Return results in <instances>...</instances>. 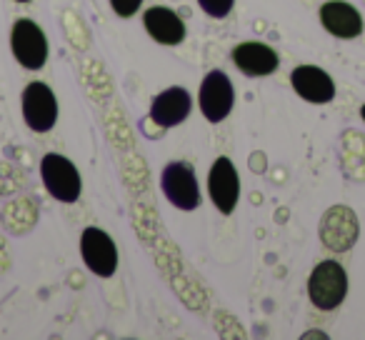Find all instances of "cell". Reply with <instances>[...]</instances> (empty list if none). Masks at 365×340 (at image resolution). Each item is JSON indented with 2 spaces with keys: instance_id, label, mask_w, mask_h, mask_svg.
Here are the masks:
<instances>
[{
  "instance_id": "obj_7",
  "label": "cell",
  "mask_w": 365,
  "mask_h": 340,
  "mask_svg": "<svg viewBox=\"0 0 365 340\" xmlns=\"http://www.w3.org/2000/svg\"><path fill=\"white\" fill-rule=\"evenodd\" d=\"M23 118L33 133H48L53 130L58 120V101L53 91L46 83L36 81L23 91Z\"/></svg>"
},
{
  "instance_id": "obj_6",
  "label": "cell",
  "mask_w": 365,
  "mask_h": 340,
  "mask_svg": "<svg viewBox=\"0 0 365 340\" xmlns=\"http://www.w3.org/2000/svg\"><path fill=\"white\" fill-rule=\"evenodd\" d=\"M81 255L83 263L88 265L91 273H96L98 278H110L118 268V248L113 243V238L103 228H91L83 230L81 235Z\"/></svg>"
},
{
  "instance_id": "obj_14",
  "label": "cell",
  "mask_w": 365,
  "mask_h": 340,
  "mask_svg": "<svg viewBox=\"0 0 365 340\" xmlns=\"http://www.w3.org/2000/svg\"><path fill=\"white\" fill-rule=\"evenodd\" d=\"M143 23H145V31L150 33L153 41H158L160 46H180L185 41V23L170 8H148Z\"/></svg>"
},
{
  "instance_id": "obj_9",
  "label": "cell",
  "mask_w": 365,
  "mask_h": 340,
  "mask_svg": "<svg viewBox=\"0 0 365 340\" xmlns=\"http://www.w3.org/2000/svg\"><path fill=\"white\" fill-rule=\"evenodd\" d=\"M208 193L210 200L215 203V208L223 215H230L238 205L240 198V178L238 170H235L233 160L228 155H220L218 160L213 163L208 175Z\"/></svg>"
},
{
  "instance_id": "obj_16",
  "label": "cell",
  "mask_w": 365,
  "mask_h": 340,
  "mask_svg": "<svg viewBox=\"0 0 365 340\" xmlns=\"http://www.w3.org/2000/svg\"><path fill=\"white\" fill-rule=\"evenodd\" d=\"M140 6H143V0H110V8L115 11V16H120V18L135 16Z\"/></svg>"
},
{
  "instance_id": "obj_4",
  "label": "cell",
  "mask_w": 365,
  "mask_h": 340,
  "mask_svg": "<svg viewBox=\"0 0 365 340\" xmlns=\"http://www.w3.org/2000/svg\"><path fill=\"white\" fill-rule=\"evenodd\" d=\"M11 48L16 61L26 71H41L48 63V38L43 33V28L31 18L16 21L11 33Z\"/></svg>"
},
{
  "instance_id": "obj_5",
  "label": "cell",
  "mask_w": 365,
  "mask_h": 340,
  "mask_svg": "<svg viewBox=\"0 0 365 340\" xmlns=\"http://www.w3.org/2000/svg\"><path fill=\"white\" fill-rule=\"evenodd\" d=\"M198 103L200 113L205 115V120L210 123H223L230 115L235 103V91L230 78L223 71H210L203 78L198 91Z\"/></svg>"
},
{
  "instance_id": "obj_11",
  "label": "cell",
  "mask_w": 365,
  "mask_h": 340,
  "mask_svg": "<svg viewBox=\"0 0 365 340\" xmlns=\"http://www.w3.org/2000/svg\"><path fill=\"white\" fill-rule=\"evenodd\" d=\"M190 108H193L190 93L185 91V88L173 86L155 96V101H153V105H150V120L158 123L160 128L180 125V123L190 115Z\"/></svg>"
},
{
  "instance_id": "obj_1",
  "label": "cell",
  "mask_w": 365,
  "mask_h": 340,
  "mask_svg": "<svg viewBox=\"0 0 365 340\" xmlns=\"http://www.w3.org/2000/svg\"><path fill=\"white\" fill-rule=\"evenodd\" d=\"M348 295V273L335 260H323L308 278V298L315 308L335 310Z\"/></svg>"
},
{
  "instance_id": "obj_13",
  "label": "cell",
  "mask_w": 365,
  "mask_h": 340,
  "mask_svg": "<svg viewBox=\"0 0 365 340\" xmlns=\"http://www.w3.org/2000/svg\"><path fill=\"white\" fill-rule=\"evenodd\" d=\"M320 23L323 28L335 38H343V41H350V38H358L363 33V16L358 13V8H353L350 3H343V0H330L320 8Z\"/></svg>"
},
{
  "instance_id": "obj_17",
  "label": "cell",
  "mask_w": 365,
  "mask_h": 340,
  "mask_svg": "<svg viewBox=\"0 0 365 340\" xmlns=\"http://www.w3.org/2000/svg\"><path fill=\"white\" fill-rule=\"evenodd\" d=\"M360 118H363V123H365V105L360 108Z\"/></svg>"
},
{
  "instance_id": "obj_12",
  "label": "cell",
  "mask_w": 365,
  "mask_h": 340,
  "mask_svg": "<svg viewBox=\"0 0 365 340\" xmlns=\"http://www.w3.org/2000/svg\"><path fill=\"white\" fill-rule=\"evenodd\" d=\"M233 63L240 73L250 78H263L270 76V73L278 71V53L273 51L270 46L258 41H248L240 43V46L233 48Z\"/></svg>"
},
{
  "instance_id": "obj_8",
  "label": "cell",
  "mask_w": 365,
  "mask_h": 340,
  "mask_svg": "<svg viewBox=\"0 0 365 340\" xmlns=\"http://www.w3.org/2000/svg\"><path fill=\"white\" fill-rule=\"evenodd\" d=\"M320 240L333 253H345L358 240V218L348 205H333L320 220Z\"/></svg>"
},
{
  "instance_id": "obj_2",
  "label": "cell",
  "mask_w": 365,
  "mask_h": 340,
  "mask_svg": "<svg viewBox=\"0 0 365 340\" xmlns=\"http://www.w3.org/2000/svg\"><path fill=\"white\" fill-rule=\"evenodd\" d=\"M41 178L48 193L61 203H76L81 198L83 180L78 168L73 165L68 158L58 155V153H48L41 160Z\"/></svg>"
},
{
  "instance_id": "obj_15",
  "label": "cell",
  "mask_w": 365,
  "mask_h": 340,
  "mask_svg": "<svg viewBox=\"0 0 365 340\" xmlns=\"http://www.w3.org/2000/svg\"><path fill=\"white\" fill-rule=\"evenodd\" d=\"M233 3H235V0H198V6L203 8L205 16L215 18V21H223V18L230 16V11H233Z\"/></svg>"
},
{
  "instance_id": "obj_18",
  "label": "cell",
  "mask_w": 365,
  "mask_h": 340,
  "mask_svg": "<svg viewBox=\"0 0 365 340\" xmlns=\"http://www.w3.org/2000/svg\"><path fill=\"white\" fill-rule=\"evenodd\" d=\"M16 3H28V0H16Z\"/></svg>"
},
{
  "instance_id": "obj_3",
  "label": "cell",
  "mask_w": 365,
  "mask_h": 340,
  "mask_svg": "<svg viewBox=\"0 0 365 340\" xmlns=\"http://www.w3.org/2000/svg\"><path fill=\"white\" fill-rule=\"evenodd\" d=\"M160 190L178 210H195L200 205V188L193 168L188 163H168L160 173Z\"/></svg>"
},
{
  "instance_id": "obj_10",
  "label": "cell",
  "mask_w": 365,
  "mask_h": 340,
  "mask_svg": "<svg viewBox=\"0 0 365 340\" xmlns=\"http://www.w3.org/2000/svg\"><path fill=\"white\" fill-rule=\"evenodd\" d=\"M290 86L303 101L323 105L335 98V83L323 68L318 66H298L290 76Z\"/></svg>"
}]
</instances>
